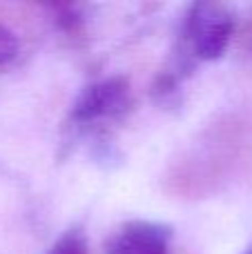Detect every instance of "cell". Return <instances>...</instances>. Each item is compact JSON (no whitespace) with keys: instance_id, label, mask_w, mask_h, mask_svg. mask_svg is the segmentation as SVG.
Listing matches in <instances>:
<instances>
[{"instance_id":"6da1fadb","label":"cell","mask_w":252,"mask_h":254,"mask_svg":"<svg viewBox=\"0 0 252 254\" xmlns=\"http://www.w3.org/2000/svg\"><path fill=\"white\" fill-rule=\"evenodd\" d=\"M192 47L199 58H217L228 47L232 34V20L221 7L214 4H199L188 25Z\"/></svg>"},{"instance_id":"7a4b0ae2","label":"cell","mask_w":252,"mask_h":254,"mask_svg":"<svg viewBox=\"0 0 252 254\" xmlns=\"http://www.w3.org/2000/svg\"><path fill=\"white\" fill-rule=\"evenodd\" d=\"M170 230L156 223H127L110 243L107 254H168Z\"/></svg>"},{"instance_id":"3957f363","label":"cell","mask_w":252,"mask_h":254,"mask_svg":"<svg viewBox=\"0 0 252 254\" xmlns=\"http://www.w3.org/2000/svg\"><path fill=\"white\" fill-rule=\"evenodd\" d=\"M123 96H125V87L119 85L116 80H107L103 85H96L83 96L78 110H76V116L83 121H89L103 114H112L123 103Z\"/></svg>"},{"instance_id":"277c9868","label":"cell","mask_w":252,"mask_h":254,"mask_svg":"<svg viewBox=\"0 0 252 254\" xmlns=\"http://www.w3.org/2000/svg\"><path fill=\"white\" fill-rule=\"evenodd\" d=\"M49 254H87L85 234L78 232V230H71V232H67L65 237L52 248Z\"/></svg>"}]
</instances>
